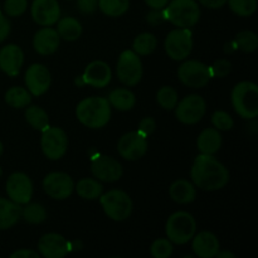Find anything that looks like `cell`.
I'll use <instances>...</instances> for the list:
<instances>
[{
    "mask_svg": "<svg viewBox=\"0 0 258 258\" xmlns=\"http://www.w3.org/2000/svg\"><path fill=\"white\" fill-rule=\"evenodd\" d=\"M194 185L206 191H214L224 188L229 181V173L226 166L213 155L201 154L194 160L190 171Z\"/></svg>",
    "mask_w": 258,
    "mask_h": 258,
    "instance_id": "cell-1",
    "label": "cell"
},
{
    "mask_svg": "<svg viewBox=\"0 0 258 258\" xmlns=\"http://www.w3.org/2000/svg\"><path fill=\"white\" fill-rule=\"evenodd\" d=\"M76 115L82 125L90 128H101L110 121L111 105L107 98L88 97L78 103Z\"/></svg>",
    "mask_w": 258,
    "mask_h": 258,
    "instance_id": "cell-2",
    "label": "cell"
},
{
    "mask_svg": "<svg viewBox=\"0 0 258 258\" xmlns=\"http://www.w3.org/2000/svg\"><path fill=\"white\" fill-rule=\"evenodd\" d=\"M232 105L241 117L251 118L258 115V87L256 83L243 81L232 91Z\"/></svg>",
    "mask_w": 258,
    "mask_h": 258,
    "instance_id": "cell-3",
    "label": "cell"
},
{
    "mask_svg": "<svg viewBox=\"0 0 258 258\" xmlns=\"http://www.w3.org/2000/svg\"><path fill=\"white\" fill-rule=\"evenodd\" d=\"M165 19L179 28H190L198 23L201 9L196 0H173L164 8Z\"/></svg>",
    "mask_w": 258,
    "mask_h": 258,
    "instance_id": "cell-4",
    "label": "cell"
},
{
    "mask_svg": "<svg viewBox=\"0 0 258 258\" xmlns=\"http://www.w3.org/2000/svg\"><path fill=\"white\" fill-rule=\"evenodd\" d=\"M197 222L188 212H176L169 217L165 232L168 239L175 244H185L194 237Z\"/></svg>",
    "mask_w": 258,
    "mask_h": 258,
    "instance_id": "cell-5",
    "label": "cell"
},
{
    "mask_svg": "<svg viewBox=\"0 0 258 258\" xmlns=\"http://www.w3.org/2000/svg\"><path fill=\"white\" fill-rule=\"evenodd\" d=\"M101 206L103 212L110 217L112 221L121 222L130 217L133 212V201L127 193L118 189L107 191L106 194L100 196Z\"/></svg>",
    "mask_w": 258,
    "mask_h": 258,
    "instance_id": "cell-6",
    "label": "cell"
},
{
    "mask_svg": "<svg viewBox=\"0 0 258 258\" xmlns=\"http://www.w3.org/2000/svg\"><path fill=\"white\" fill-rule=\"evenodd\" d=\"M193 49V34L189 28L171 30L165 39V50L174 60H183Z\"/></svg>",
    "mask_w": 258,
    "mask_h": 258,
    "instance_id": "cell-7",
    "label": "cell"
},
{
    "mask_svg": "<svg viewBox=\"0 0 258 258\" xmlns=\"http://www.w3.org/2000/svg\"><path fill=\"white\" fill-rule=\"evenodd\" d=\"M117 77L123 85L135 86L143 77V63L140 57L134 50H125L121 53L116 67Z\"/></svg>",
    "mask_w": 258,
    "mask_h": 258,
    "instance_id": "cell-8",
    "label": "cell"
},
{
    "mask_svg": "<svg viewBox=\"0 0 258 258\" xmlns=\"http://www.w3.org/2000/svg\"><path fill=\"white\" fill-rule=\"evenodd\" d=\"M178 77L185 86L191 88H202L212 78L211 68L198 60H186L179 67Z\"/></svg>",
    "mask_w": 258,
    "mask_h": 258,
    "instance_id": "cell-9",
    "label": "cell"
},
{
    "mask_svg": "<svg viewBox=\"0 0 258 258\" xmlns=\"http://www.w3.org/2000/svg\"><path fill=\"white\" fill-rule=\"evenodd\" d=\"M40 145L43 153L48 159L59 160L67 153V134L60 127H48L47 130L43 131Z\"/></svg>",
    "mask_w": 258,
    "mask_h": 258,
    "instance_id": "cell-10",
    "label": "cell"
},
{
    "mask_svg": "<svg viewBox=\"0 0 258 258\" xmlns=\"http://www.w3.org/2000/svg\"><path fill=\"white\" fill-rule=\"evenodd\" d=\"M175 116L180 122L185 125H194L203 118L206 113V101L199 95H189L176 103Z\"/></svg>",
    "mask_w": 258,
    "mask_h": 258,
    "instance_id": "cell-11",
    "label": "cell"
},
{
    "mask_svg": "<svg viewBox=\"0 0 258 258\" xmlns=\"http://www.w3.org/2000/svg\"><path fill=\"white\" fill-rule=\"evenodd\" d=\"M117 150L126 160H139L148 150V140L139 131H130L118 140Z\"/></svg>",
    "mask_w": 258,
    "mask_h": 258,
    "instance_id": "cell-12",
    "label": "cell"
},
{
    "mask_svg": "<svg viewBox=\"0 0 258 258\" xmlns=\"http://www.w3.org/2000/svg\"><path fill=\"white\" fill-rule=\"evenodd\" d=\"M7 194L10 201L17 204H27L32 199L33 184L29 176L24 173H14L7 180Z\"/></svg>",
    "mask_w": 258,
    "mask_h": 258,
    "instance_id": "cell-13",
    "label": "cell"
},
{
    "mask_svg": "<svg viewBox=\"0 0 258 258\" xmlns=\"http://www.w3.org/2000/svg\"><path fill=\"white\" fill-rule=\"evenodd\" d=\"M44 191L53 199H67L75 190L72 178L66 173H50L43 180Z\"/></svg>",
    "mask_w": 258,
    "mask_h": 258,
    "instance_id": "cell-14",
    "label": "cell"
},
{
    "mask_svg": "<svg viewBox=\"0 0 258 258\" xmlns=\"http://www.w3.org/2000/svg\"><path fill=\"white\" fill-rule=\"evenodd\" d=\"M91 171L95 178L106 183L117 181L118 179H121L123 173L121 164L116 159L107 155H101L93 159L91 164Z\"/></svg>",
    "mask_w": 258,
    "mask_h": 258,
    "instance_id": "cell-15",
    "label": "cell"
},
{
    "mask_svg": "<svg viewBox=\"0 0 258 258\" xmlns=\"http://www.w3.org/2000/svg\"><path fill=\"white\" fill-rule=\"evenodd\" d=\"M30 12L33 20L42 27L55 24L60 17V8L57 0H34Z\"/></svg>",
    "mask_w": 258,
    "mask_h": 258,
    "instance_id": "cell-16",
    "label": "cell"
},
{
    "mask_svg": "<svg viewBox=\"0 0 258 258\" xmlns=\"http://www.w3.org/2000/svg\"><path fill=\"white\" fill-rule=\"evenodd\" d=\"M28 91L33 96H40L48 91L50 86V73L45 66L35 63L27 70L24 76Z\"/></svg>",
    "mask_w": 258,
    "mask_h": 258,
    "instance_id": "cell-17",
    "label": "cell"
},
{
    "mask_svg": "<svg viewBox=\"0 0 258 258\" xmlns=\"http://www.w3.org/2000/svg\"><path fill=\"white\" fill-rule=\"evenodd\" d=\"M70 243L57 233L44 234L38 242L39 253L45 258H63L70 252Z\"/></svg>",
    "mask_w": 258,
    "mask_h": 258,
    "instance_id": "cell-18",
    "label": "cell"
},
{
    "mask_svg": "<svg viewBox=\"0 0 258 258\" xmlns=\"http://www.w3.org/2000/svg\"><path fill=\"white\" fill-rule=\"evenodd\" d=\"M111 77H112V72H111L110 66L102 60L91 62L86 67L85 73L82 76L85 85L92 86L96 88L106 87L111 82Z\"/></svg>",
    "mask_w": 258,
    "mask_h": 258,
    "instance_id": "cell-19",
    "label": "cell"
},
{
    "mask_svg": "<svg viewBox=\"0 0 258 258\" xmlns=\"http://www.w3.org/2000/svg\"><path fill=\"white\" fill-rule=\"evenodd\" d=\"M24 54L20 47L15 44H8L0 49V70L10 77H14L20 72Z\"/></svg>",
    "mask_w": 258,
    "mask_h": 258,
    "instance_id": "cell-20",
    "label": "cell"
},
{
    "mask_svg": "<svg viewBox=\"0 0 258 258\" xmlns=\"http://www.w3.org/2000/svg\"><path fill=\"white\" fill-rule=\"evenodd\" d=\"M60 37L58 32L53 28L44 27L38 30L33 39V47L39 54H53L59 47Z\"/></svg>",
    "mask_w": 258,
    "mask_h": 258,
    "instance_id": "cell-21",
    "label": "cell"
},
{
    "mask_svg": "<svg viewBox=\"0 0 258 258\" xmlns=\"http://www.w3.org/2000/svg\"><path fill=\"white\" fill-rule=\"evenodd\" d=\"M193 248L194 253L201 258H213L217 256L219 251L218 238L211 232H201L193 237Z\"/></svg>",
    "mask_w": 258,
    "mask_h": 258,
    "instance_id": "cell-22",
    "label": "cell"
},
{
    "mask_svg": "<svg viewBox=\"0 0 258 258\" xmlns=\"http://www.w3.org/2000/svg\"><path fill=\"white\" fill-rule=\"evenodd\" d=\"M22 217V207L9 199L0 198V231L12 228Z\"/></svg>",
    "mask_w": 258,
    "mask_h": 258,
    "instance_id": "cell-23",
    "label": "cell"
},
{
    "mask_svg": "<svg viewBox=\"0 0 258 258\" xmlns=\"http://www.w3.org/2000/svg\"><path fill=\"white\" fill-rule=\"evenodd\" d=\"M199 151L207 155H213L221 149L222 136L219 130L217 128H206L201 133L198 140H197Z\"/></svg>",
    "mask_w": 258,
    "mask_h": 258,
    "instance_id": "cell-24",
    "label": "cell"
},
{
    "mask_svg": "<svg viewBox=\"0 0 258 258\" xmlns=\"http://www.w3.org/2000/svg\"><path fill=\"white\" fill-rule=\"evenodd\" d=\"M169 194H170L171 199L179 204H188L196 199L197 190L191 183L188 180H176L174 181L169 189Z\"/></svg>",
    "mask_w": 258,
    "mask_h": 258,
    "instance_id": "cell-25",
    "label": "cell"
},
{
    "mask_svg": "<svg viewBox=\"0 0 258 258\" xmlns=\"http://www.w3.org/2000/svg\"><path fill=\"white\" fill-rule=\"evenodd\" d=\"M108 102L120 111H130L135 106V95L127 88H116L108 95Z\"/></svg>",
    "mask_w": 258,
    "mask_h": 258,
    "instance_id": "cell-26",
    "label": "cell"
},
{
    "mask_svg": "<svg viewBox=\"0 0 258 258\" xmlns=\"http://www.w3.org/2000/svg\"><path fill=\"white\" fill-rule=\"evenodd\" d=\"M57 32L60 38L67 42H73V40H77L82 34V25L76 18L64 17L58 22Z\"/></svg>",
    "mask_w": 258,
    "mask_h": 258,
    "instance_id": "cell-27",
    "label": "cell"
},
{
    "mask_svg": "<svg viewBox=\"0 0 258 258\" xmlns=\"http://www.w3.org/2000/svg\"><path fill=\"white\" fill-rule=\"evenodd\" d=\"M77 194L83 199L87 201H93V199L100 198V196L103 191L102 184L98 183L95 179H81L75 186Z\"/></svg>",
    "mask_w": 258,
    "mask_h": 258,
    "instance_id": "cell-28",
    "label": "cell"
},
{
    "mask_svg": "<svg viewBox=\"0 0 258 258\" xmlns=\"http://www.w3.org/2000/svg\"><path fill=\"white\" fill-rule=\"evenodd\" d=\"M25 120L33 128L42 131V133L49 127V118H48L47 112L38 106H30L27 108Z\"/></svg>",
    "mask_w": 258,
    "mask_h": 258,
    "instance_id": "cell-29",
    "label": "cell"
},
{
    "mask_svg": "<svg viewBox=\"0 0 258 258\" xmlns=\"http://www.w3.org/2000/svg\"><path fill=\"white\" fill-rule=\"evenodd\" d=\"M5 102L14 108L27 107L32 102V95L23 87H12L5 93Z\"/></svg>",
    "mask_w": 258,
    "mask_h": 258,
    "instance_id": "cell-30",
    "label": "cell"
},
{
    "mask_svg": "<svg viewBox=\"0 0 258 258\" xmlns=\"http://www.w3.org/2000/svg\"><path fill=\"white\" fill-rule=\"evenodd\" d=\"M158 40L151 33H141L135 38L133 44V50L139 55H148L155 50Z\"/></svg>",
    "mask_w": 258,
    "mask_h": 258,
    "instance_id": "cell-31",
    "label": "cell"
},
{
    "mask_svg": "<svg viewBox=\"0 0 258 258\" xmlns=\"http://www.w3.org/2000/svg\"><path fill=\"white\" fill-rule=\"evenodd\" d=\"M130 2L128 0H98V5L101 12L107 17H121L128 9Z\"/></svg>",
    "mask_w": 258,
    "mask_h": 258,
    "instance_id": "cell-32",
    "label": "cell"
},
{
    "mask_svg": "<svg viewBox=\"0 0 258 258\" xmlns=\"http://www.w3.org/2000/svg\"><path fill=\"white\" fill-rule=\"evenodd\" d=\"M22 217L28 223L39 224L44 222L45 218H47V211L39 203H27V206L22 208Z\"/></svg>",
    "mask_w": 258,
    "mask_h": 258,
    "instance_id": "cell-33",
    "label": "cell"
},
{
    "mask_svg": "<svg viewBox=\"0 0 258 258\" xmlns=\"http://www.w3.org/2000/svg\"><path fill=\"white\" fill-rule=\"evenodd\" d=\"M178 92L170 86H164L156 93V101L164 110H173L178 103Z\"/></svg>",
    "mask_w": 258,
    "mask_h": 258,
    "instance_id": "cell-34",
    "label": "cell"
},
{
    "mask_svg": "<svg viewBox=\"0 0 258 258\" xmlns=\"http://www.w3.org/2000/svg\"><path fill=\"white\" fill-rule=\"evenodd\" d=\"M236 45L241 50L246 53L254 52L258 47V37L256 33L251 32V30H244L237 34L236 37Z\"/></svg>",
    "mask_w": 258,
    "mask_h": 258,
    "instance_id": "cell-35",
    "label": "cell"
},
{
    "mask_svg": "<svg viewBox=\"0 0 258 258\" xmlns=\"http://www.w3.org/2000/svg\"><path fill=\"white\" fill-rule=\"evenodd\" d=\"M229 8L239 17H251L257 9V0H227Z\"/></svg>",
    "mask_w": 258,
    "mask_h": 258,
    "instance_id": "cell-36",
    "label": "cell"
},
{
    "mask_svg": "<svg viewBox=\"0 0 258 258\" xmlns=\"http://www.w3.org/2000/svg\"><path fill=\"white\" fill-rule=\"evenodd\" d=\"M150 252L151 256L155 258H168L173 253V244L166 238L156 239L151 244Z\"/></svg>",
    "mask_w": 258,
    "mask_h": 258,
    "instance_id": "cell-37",
    "label": "cell"
},
{
    "mask_svg": "<svg viewBox=\"0 0 258 258\" xmlns=\"http://www.w3.org/2000/svg\"><path fill=\"white\" fill-rule=\"evenodd\" d=\"M212 123H213V126L217 130L223 131L231 130L234 125L233 118L231 117V115L224 112V111H217V112H214L213 116H212Z\"/></svg>",
    "mask_w": 258,
    "mask_h": 258,
    "instance_id": "cell-38",
    "label": "cell"
},
{
    "mask_svg": "<svg viewBox=\"0 0 258 258\" xmlns=\"http://www.w3.org/2000/svg\"><path fill=\"white\" fill-rule=\"evenodd\" d=\"M27 0H5L4 10L9 17H20L27 10Z\"/></svg>",
    "mask_w": 258,
    "mask_h": 258,
    "instance_id": "cell-39",
    "label": "cell"
},
{
    "mask_svg": "<svg viewBox=\"0 0 258 258\" xmlns=\"http://www.w3.org/2000/svg\"><path fill=\"white\" fill-rule=\"evenodd\" d=\"M211 68V73L212 77H218V78H223L231 72V62L227 59H219L214 63Z\"/></svg>",
    "mask_w": 258,
    "mask_h": 258,
    "instance_id": "cell-40",
    "label": "cell"
},
{
    "mask_svg": "<svg viewBox=\"0 0 258 258\" xmlns=\"http://www.w3.org/2000/svg\"><path fill=\"white\" fill-rule=\"evenodd\" d=\"M155 120L151 117H145L143 118V120L140 121V123H139V128L138 131L141 134V135H144L145 138H148L149 135H151V134L154 133V130H155Z\"/></svg>",
    "mask_w": 258,
    "mask_h": 258,
    "instance_id": "cell-41",
    "label": "cell"
},
{
    "mask_svg": "<svg viewBox=\"0 0 258 258\" xmlns=\"http://www.w3.org/2000/svg\"><path fill=\"white\" fill-rule=\"evenodd\" d=\"M165 20L164 9H153L146 14V22L151 25H159Z\"/></svg>",
    "mask_w": 258,
    "mask_h": 258,
    "instance_id": "cell-42",
    "label": "cell"
},
{
    "mask_svg": "<svg viewBox=\"0 0 258 258\" xmlns=\"http://www.w3.org/2000/svg\"><path fill=\"white\" fill-rule=\"evenodd\" d=\"M97 5L98 0H77V8L82 14H92Z\"/></svg>",
    "mask_w": 258,
    "mask_h": 258,
    "instance_id": "cell-43",
    "label": "cell"
},
{
    "mask_svg": "<svg viewBox=\"0 0 258 258\" xmlns=\"http://www.w3.org/2000/svg\"><path fill=\"white\" fill-rule=\"evenodd\" d=\"M9 33H10L9 20L7 19V17H4V15L0 13V43H2L3 40L7 39Z\"/></svg>",
    "mask_w": 258,
    "mask_h": 258,
    "instance_id": "cell-44",
    "label": "cell"
},
{
    "mask_svg": "<svg viewBox=\"0 0 258 258\" xmlns=\"http://www.w3.org/2000/svg\"><path fill=\"white\" fill-rule=\"evenodd\" d=\"M10 258H39V254L32 249H19L10 254Z\"/></svg>",
    "mask_w": 258,
    "mask_h": 258,
    "instance_id": "cell-45",
    "label": "cell"
},
{
    "mask_svg": "<svg viewBox=\"0 0 258 258\" xmlns=\"http://www.w3.org/2000/svg\"><path fill=\"white\" fill-rule=\"evenodd\" d=\"M202 5L209 9H218L222 8L227 3V0H198Z\"/></svg>",
    "mask_w": 258,
    "mask_h": 258,
    "instance_id": "cell-46",
    "label": "cell"
},
{
    "mask_svg": "<svg viewBox=\"0 0 258 258\" xmlns=\"http://www.w3.org/2000/svg\"><path fill=\"white\" fill-rule=\"evenodd\" d=\"M168 2L169 0H145L148 7L151 9H164L168 5Z\"/></svg>",
    "mask_w": 258,
    "mask_h": 258,
    "instance_id": "cell-47",
    "label": "cell"
},
{
    "mask_svg": "<svg viewBox=\"0 0 258 258\" xmlns=\"http://www.w3.org/2000/svg\"><path fill=\"white\" fill-rule=\"evenodd\" d=\"M216 257H218V258H227V257H229V258H234L236 256H234L233 253H231V252H219L218 251V253H217V256Z\"/></svg>",
    "mask_w": 258,
    "mask_h": 258,
    "instance_id": "cell-48",
    "label": "cell"
},
{
    "mask_svg": "<svg viewBox=\"0 0 258 258\" xmlns=\"http://www.w3.org/2000/svg\"><path fill=\"white\" fill-rule=\"evenodd\" d=\"M2 154H3V144L2 141H0V156H2Z\"/></svg>",
    "mask_w": 258,
    "mask_h": 258,
    "instance_id": "cell-49",
    "label": "cell"
},
{
    "mask_svg": "<svg viewBox=\"0 0 258 258\" xmlns=\"http://www.w3.org/2000/svg\"><path fill=\"white\" fill-rule=\"evenodd\" d=\"M2 174H3V170H2V168H0V176H2Z\"/></svg>",
    "mask_w": 258,
    "mask_h": 258,
    "instance_id": "cell-50",
    "label": "cell"
}]
</instances>
